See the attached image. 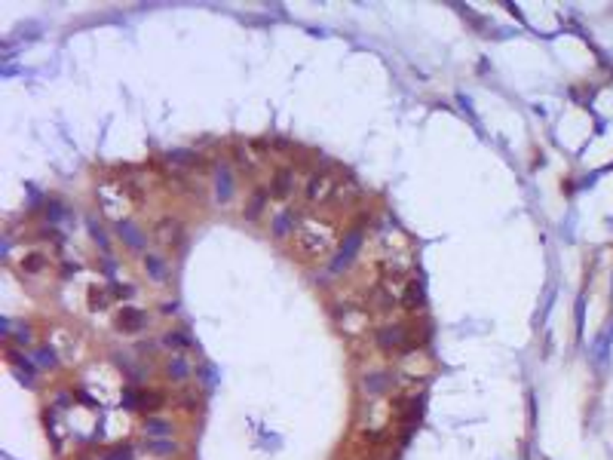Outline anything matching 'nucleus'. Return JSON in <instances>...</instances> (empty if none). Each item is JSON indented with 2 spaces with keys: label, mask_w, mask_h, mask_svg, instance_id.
I'll list each match as a JSON object with an SVG mask.
<instances>
[{
  "label": "nucleus",
  "mask_w": 613,
  "mask_h": 460,
  "mask_svg": "<svg viewBox=\"0 0 613 460\" xmlns=\"http://www.w3.org/2000/svg\"><path fill=\"white\" fill-rule=\"evenodd\" d=\"M393 383H395V381H393V371H368L365 378H362L359 387H362V393H365V396L374 399V396L390 393Z\"/></svg>",
  "instance_id": "nucleus-10"
},
{
  "label": "nucleus",
  "mask_w": 613,
  "mask_h": 460,
  "mask_svg": "<svg viewBox=\"0 0 613 460\" xmlns=\"http://www.w3.org/2000/svg\"><path fill=\"white\" fill-rule=\"evenodd\" d=\"M153 240H157L162 249H172V245H178L184 240V227L181 221L172 218V215H166V218H160L157 224H153Z\"/></svg>",
  "instance_id": "nucleus-6"
},
{
  "label": "nucleus",
  "mask_w": 613,
  "mask_h": 460,
  "mask_svg": "<svg viewBox=\"0 0 613 460\" xmlns=\"http://www.w3.org/2000/svg\"><path fill=\"white\" fill-rule=\"evenodd\" d=\"M144 433L151 436V439H172L175 427H172V420H162V417H157V414H147L144 417Z\"/></svg>",
  "instance_id": "nucleus-17"
},
{
  "label": "nucleus",
  "mask_w": 613,
  "mask_h": 460,
  "mask_svg": "<svg viewBox=\"0 0 613 460\" xmlns=\"http://www.w3.org/2000/svg\"><path fill=\"white\" fill-rule=\"evenodd\" d=\"M160 344L169 350H184V347H193V337L184 332V328H175V332H166L160 335Z\"/></svg>",
  "instance_id": "nucleus-19"
},
{
  "label": "nucleus",
  "mask_w": 613,
  "mask_h": 460,
  "mask_svg": "<svg viewBox=\"0 0 613 460\" xmlns=\"http://www.w3.org/2000/svg\"><path fill=\"white\" fill-rule=\"evenodd\" d=\"M178 313V304L172 301V304H162V316H175Z\"/></svg>",
  "instance_id": "nucleus-28"
},
{
  "label": "nucleus",
  "mask_w": 613,
  "mask_h": 460,
  "mask_svg": "<svg viewBox=\"0 0 613 460\" xmlns=\"http://www.w3.org/2000/svg\"><path fill=\"white\" fill-rule=\"evenodd\" d=\"M61 206L56 203V199H50V203H46V221H52V224H56V221H61Z\"/></svg>",
  "instance_id": "nucleus-26"
},
{
  "label": "nucleus",
  "mask_w": 613,
  "mask_h": 460,
  "mask_svg": "<svg viewBox=\"0 0 613 460\" xmlns=\"http://www.w3.org/2000/svg\"><path fill=\"white\" fill-rule=\"evenodd\" d=\"M31 359H34V365L40 368V371H52V368H59V356H56V350H52V347H37Z\"/></svg>",
  "instance_id": "nucleus-21"
},
{
  "label": "nucleus",
  "mask_w": 613,
  "mask_h": 460,
  "mask_svg": "<svg viewBox=\"0 0 613 460\" xmlns=\"http://www.w3.org/2000/svg\"><path fill=\"white\" fill-rule=\"evenodd\" d=\"M270 187H255L252 194H248V199H245V206H243V218L245 221H258L264 212H267V206H270Z\"/></svg>",
  "instance_id": "nucleus-11"
},
{
  "label": "nucleus",
  "mask_w": 613,
  "mask_h": 460,
  "mask_svg": "<svg viewBox=\"0 0 613 460\" xmlns=\"http://www.w3.org/2000/svg\"><path fill=\"white\" fill-rule=\"evenodd\" d=\"M166 163H172L175 169H184V172H193V169L203 166V153L188 151V148H178L166 153Z\"/></svg>",
  "instance_id": "nucleus-14"
},
{
  "label": "nucleus",
  "mask_w": 613,
  "mask_h": 460,
  "mask_svg": "<svg viewBox=\"0 0 613 460\" xmlns=\"http://www.w3.org/2000/svg\"><path fill=\"white\" fill-rule=\"evenodd\" d=\"M10 337H13L15 347H22V350L31 347V328H28V325H25V328H19V332H13Z\"/></svg>",
  "instance_id": "nucleus-24"
},
{
  "label": "nucleus",
  "mask_w": 613,
  "mask_h": 460,
  "mask_svg": "<svg viewBox=\"0 0 613 460\" xmlns=\"http://www.w3.org/2000/svg\"><path fill=\"white\" fill-rule=\"evenodd\" d=\"M423 301H426L423 282L421 279H408L405 282V295H402V307L414 313V310H421V307H423Z\"/></svg>",
  "instance_id": "nucleus-16"
},
{
  "label": "nucleus",
  "mask_w": 613,
  "mask_h": 460,
  "mask_svg": "<svg viewBox=\"0 0 613 460\" xmlns=\"http://www.w3.org/2000/svg\"><path fill=\"white\" fill-rule=\"evenodd\" d=\"M335 178H331L328 169H322V172H313L304 184V199L307 203H328L331 190H335Z\"/></svg>",
  "instance_id": "nucleus-3"
},
{
  "label": "nucleus",
  "mask_w": 613,
  "mask_h": 460,
  "mask_svg": "<svg viewBox=\"0 0 613 460\" xmlns=\"http://www.w3.org/2000/svg\"><path fill=\"white\" fill-rule=\"evenodd\" d=\"M142 270L147 273V279L153 282H166L169 273H172V264L160 255V252H144L142 255Z\"/></svg>",
  "instance_id": "nucleus-9"
},
{
  "label": "nucleus",
  "mask_w": 613,
  "mask_h": 460,
  "mask_svg": "<svg viewBox=\"0 0 613 460\" xmlns=\"http://www.w3.org/2000/svg\"><path fill=\"white\" fill-rule=\"evenodd\" d=\"M102 460H132V448H123V445H117V448L107 451Z\"/></svg>",
  "instance_id": "nucleus-25"
},
{
  "label": "nucleus",
  "mask_w": 613,
  "mask_h": 460,
  "mask_svg": "<svg viewBox=\"0 0 613 460\" xmlns=\"http://www.w3.org/2000/svg\"><path fill=\"white\" fill-rule=\"evenodd\" d=\"M114 295H117V298H135V286H117Z\"/></svg>",
  "instance_id": "nucleus-27"
},
{
  "label": "nucleus",
  "mask_w": 613,
  "mask_h": 460,
  "mask_svg": "<svg viewBox=\"0 0 613 460\" xmlns=\"http://www.w3.org/2000/svg\"><path fill=\"white\" fill-rule=\"evenodd\" d=\"M86 224H89V233H92V240H96V245H98V249H102V252H107V249H111V240H107V233H105V227H102V224H98V221H96V218H89V221H86Z\"/></svg>",
  "instance_id": "nucleus-23"
},
{
  "label": "nucleus",
  "mask_w": 613,
  "mask_h": 460,
  "mask_svg": "<svg viewBox=\"0 0 613 460\" xmlns=\"http://www.w3.org/2000/svg\"><path fill=\"white\" fill-rule=\"evenodd\" d=\"M144 451L147 454H153V457H178L181 454V448H178L175 439H147Z\"/></svg>",
  "instance_id": "nucleus-18"
},
{
  "label": "nucleus",
  "mask_w": 613,
  "mask_h": 460,
  "mask_svg": "<svg viewBox=\"0 0 613 460\" xmlns=\"http://www.w3.org/2000/svg\"><path fill=\"white\" fill-rule=\"evenodd\" d=\"M294 184H298V178H294V169L279 166L273 172V178H270V197H273V199H289L294 194Z\"/></svg>",
  "instance_id": "nucleus-8"
},
{
  "label": "nucleus",
  "mask_w": 613,
  "mask_h": 460,
  "mask_svg": "<svg viewBox=\"0 0 613 460\" xmlns=\"http://www.w3.org/2000/svg\"><path fill=\"white\" fill-rule=\"evenodd\" d=\"M147 325V313L144 310H135V307H123L117 313V328L123 335H138L142 328Z\"/></svg>",
  "instance_id": "nucleus-12"
},
{
  "label": "nucleus",
  "mask_w": 613,
  "mask_h": 460,
  "mask_svg": "<svg viewBox=\"0 0 613 460\" xmlns=\"http://www.w3.org/2000/svg\"><path fill=\"white\" fill-rule=\"evenodd\" d=\"M114 233H117V240L126 245V249H132V252H147V233L142 227L135 224L132 218H117V224H114Z\"/></svg>",
  "instance_id": "nucleus-4"
},
{
  "label": "nucleus",
  "mask_w": 613,
  "mask_h": 460,
  "mask_svg": "<svg viewBox=\"0 0 613 460\" xmlns=\"http://www.w3.org/2000/svg\"><path fill=\"white\" fill-rule=\"evenodd\" d=\"M162 402H166V396L162 393H153V390H144L142 387V399H138V411H160Z\"/></svg>",
  "instance_id": "nucleus-22"
},
{
  "label": "nucleus",
  "mask_w": 613,
  "mask_h": 460,
  "mask_svg": "<svg viewBox=\"0 0 613 460\" xmlns=\"http://www.w3.org/2000/svg\"><path fill=\"white\" fill-rule=\"evenodd\" d=\"M362 243H365V224L359 221V224H353V227L344 233V240H340L335 258L328 261V273H344L347 267H350L353 261H356V255H359Z\"/></svg>",
  "instance_id": "nucleus-1"
},
{
  "label": "nucleus",
  "mask_w": 613,
  "mask_h": 460,
  "mask_svg": "<svg viewBox=\"0 0 613 460\" xmlns=\"http://www.w3.org/2000/svg\"><path fill=\"white\" fill-rule=\"evenodd\" d=\"M408 337V328L405 325H384L380 332L374 335V344L380 350L393 353V350H402V347H411V344L405 341Z\"/></svg>",
  "instance_id": "nucleus-7"
},
{
  "label": "nucleus",
  "mask_w": 613,
  "mask_h": 460,
  "mask_svg": "<svg viewBox=\"0 0 613 460\" xmlns=\"http://www.w3.org/2000/svg\"><path fill=\"white\" fill-rule=\"evenodd\" d=\"M298 224H301V212L298 209H282V212L273 215V221H270V236L279 240V243H285V240H292L294 236Z\"/></svg>",
  "instance_id": "nucleus-5"
},
{
  "label": "nucleus",
  "mask_w": 613,
  "mask_h": 460,
  "mask_svg": "<svg viewBox=\"0 0 613 460\" xmlns=\"http://www.w3.org/2000/svg\"><path fill=\"white\" fill-rule=\"evenodd\" d=\"M46 264H50V258L43 255V252H28L25 258H22V273H28V276H37V273H43L46 270Z\"/></svg>",
  "instance_id": "nucleus-20"
},
{
  "label": "nucleus",
  "mask_w": 613,
  "mask_h": 460,
  "mask_svg": "<svg viewBox=\"0 0 613 460\" xmlns=\"http://www.w3.org/2000/svg\"><path fill=\"white\" fill-rule=\"evenodd\" d=\"M162 374H166L169 381H175V383H184L193 374V365L181 356V353H172V356L162 362Z\"/></svg>",
  "instance_id": "nucleus-13"
},
{
  "label": "nucleus",
  "mask_w": 613,
  "mask_h": 460,
  "mask_svg": "<svg viewBox=\"0 0 613 460\" xmlns=\"http://www.w3.org/2000/svg\"><path fill=\"white\" fill-rule=\"evenodd\" d=\"M359 197H362V190H359V184H356V181H347V184L338 181L325 206H335V209H340V206H350V199H359Z\"/></svg>",
  "instance_id": "nucleus-15"
},
{
  "label": "nucleus",
  "mask_w": 613,
  "mask_h": 460,
  "mask_svg": "<svg viewBox=\"0 0 613 460\" xmlns=\"http://www.w3.org/2000/svg\"><path fill=\"white\" fill-rule=\"evenodd\" d=\"M212 194H215V203L218 206H227L236 194V175H234L227 160H218V163L212 166Z\"/></svg>",
  "instance_id": "nucleus-2"
}]
</instances>
